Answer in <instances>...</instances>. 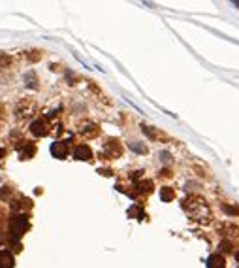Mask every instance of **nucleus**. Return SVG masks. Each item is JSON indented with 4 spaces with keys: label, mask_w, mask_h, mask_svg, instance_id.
Here are the masks:
<instances>
[{
    "label": "nucleus",
    "mask_w": 239,
    "mask_h": 268,
    "mask_svg": "<svg viewBox=\"0 0 239 268\" xmlns=\"http://www.w3.org/2000/svg\"><path fill=\"white\" fill-rule=\"evenodd\" d=\"M74 157L79 159V161H91L93 159V151L87 146H77L76 150H74Z\"/></svg>",
    "instance_id": "nucleus-6"
},
{
    "label": "nucleus",
    "mask_w": 239,
    "mask_h": 268,
    "mask_svg": "<svg viewBox=\"0 0 239 268\" xmlns=\"http://www.w3.org/2000/svg\"><path fill=\"white\" fill-rule=\"evenodd\" d=\"M209 268H226V262H224L222 255H211L207 260Z\"/></svg>",
    "instance_id": "nucleus-10"
},
{
    "label": "nucleus",
    "mask_w": 239,
    "mask_h": 268,
    "mask_svg": "<svg viewBox=\"0 0 239 268\" xmlns=\"http://www.w3.org/2000/svg\"><path fill=\"white\" fill-rule=\"evenodd\" d=\"M136 187H138V193H151L153 191V182H139Z\"/></svg>",
    "instance_id": "nucleus-12"
},
{
    "label": "nucleus",
    "mask_w": 239,
    "mask_h": 268,
    "mask_svg": "<svg viewBox=\"0 0 239 268\" xmlns=\"http://www.w3.org/2000/svg\"><path fill=\"white\" fill-rule=\"evenodd\" d=\"M183 208H185L188 215L192 217V219H198V221H209L211 217V212H209V206L205 204V200H201L198 197H188L183 202Z\"/></svg>",
    "instance_id": "nucleus-1"
},
{
    "label": "nucleus",
    "mask_w": 239,
    "mask_h": 268,
    "mask_svg": "<svg viewBox=\"0 0 239 268\" xmlns=\"http://www.w3.org/2000/svg\"><path fill=\"white\" fill-rule=\"evenodd\" d=\"M160 197H162L164 202H170L171 198L175 197V193H173V189H171V187H162V191H160Z\"/></svg>",
    "instance_id": "nucleus-11"
},
{
    "label": "nucleus",
    "mask_w": 239,
    "mask_h": 268,
    "mask_svg": "<svg viewBox=\"0 0 239 268\" xmlns=\"http://www.w3.org/2000/svg\"><path fill=\"white\" fill-rule=\"evenodd\" d=\"M34 151H36V148H34V144L32 142L23 140V146H19V153H21V157L23 159H31L32 155H34Z\"/></svg>",
    "instance_id": "nucleus-8"
},
{
    "label": "nucleus",
    "mask_w": 239,
    "mask_h": 268,
    "mask_svg": "<svg viewBox=\"0 0 239 268\" xmlns=\"http://www.w3.org/2000/svg\"><path fill=\"white\" fill-rule=\"evenodd\" d=\"M235 259H237V260H239V251H237V253H235Z\"/></svg>",
    "instance_id": "nucleus-15"
},
{
    "label": "nucleus",
    "mask_w": 239,
    "mask_h": 268,
    "mask_svg": "<svg viewBox=\"0 0 239 268\" xmlns=\"http://www.w3.org/2000/svg\"><path fill=\"white\" fill-rule=\"evenodd\" d=\"M79 132L87 136V138H93V136L98 134V126L94 125V123H83V125L79 126Z\"/></svg>",
    "instance_id": "nucleus-7"
},
{
    "label": "nucleus",
    "mask_w": 239,
    "mask_h": 268,
    "mask_svg": "<svg viewBox=\"0 0 239 268\" xmlns=\"http://www.w3.org/2000/svg\"><path fill=\"white\" fill-rule=\"evenodd\" d=\"M31 130L34 136H46L47 134V121L46 119H36L31 125Z\"/></svg>",
    "instance_id": "nucleus-3"
},
{
    "label": "nucleus",
    "mask_w": 239,
    "mask_h": 268,
    "mask_svg": "<svg viewBox=\"0 0 239 268\" xmlns=\"http://www.w3.org/2000/svg\"><path fill=\"white\" fill-rule=\"evenodd\" d=\"M4 155H6V150H4V148H0V159L4 157Z\"/></svg>",
    "instance_id": "nucleus-14"
},
{
    "label": "nucleus",
    "mask_w": 239,
    "mask_h": 268,
    "mask_svg": "<svg viewBox=\"0 0 239 268\" xmlns=\"http://www.w3.org/2000/svg\"><path fill=\"white\" fill-rule=\"evenodd\" d=\"M51 153H53L57 159H64L68 155V144L66 142H55L51 146Z\"/></svg>",
    "instance_id": "nucleus-4"
},
{
    "label": "nucleus",
    "mask_w": 239,
    "mask_h": 268,
    "mask_svg": "<svg viewBox=\"0 0 239 268\" xmlns=\"http://www.w3.org/2000/svg\"><path fill=\"white\" fill-rule=\"evenodd\" d=\"M0 268H14V257L10 251H0Z\"/></svg>",
    "instance_id": "nucleus-9"
},
{
    "label": "nucleus",
    "mask_w": 239,
    "mask_h": 268,
    "mask_svg": "<svg viewBox=\"0 0 239 268\" xmlns=\"http://www.w3.org/2000/svg\"><path fill=\"white\" fill-rule=\"evenodd\" d=\"M27 229H29V217L27 215H14L10 219V240L16 242L17 249H21L19 247V238L23 236Z\"/></svg>",
    "instance_id": "nucleus-2"
},
{
    "label": "nucleus",
    "mask_w": 239,
    "mask_h": 268,
    "mask_svg": "<svg viewBox=\"0 0 239 268\" xmlns=\"http://www.w3.org/2000/svg\"><path fill=\"white\" fill-rule=\"evenodd\" d=\"M128 215H139V219H141V217H143V212L139 210L138 206H134V208H130V210H128Z\"/></svg>",
    "instance_id": "nucleus-13"
},
{
    "label": "nucleus",
    "mask_w": 239,
    "mask_h": 268,
    "mask_svg": "<svg viewBox=\"0 0 239 268\" xmlns=\"http://www.w3.org/2000/svg\"><path fill=\"white\" fill-rule=\"evenodd\" d=\"M104 153H106L109 159H117L121 155V146H119V142H117V140H109V142L106 144V151H104Z\"/></svg>",
    "instance_id": "nucleus-5"
}]
</instances>
